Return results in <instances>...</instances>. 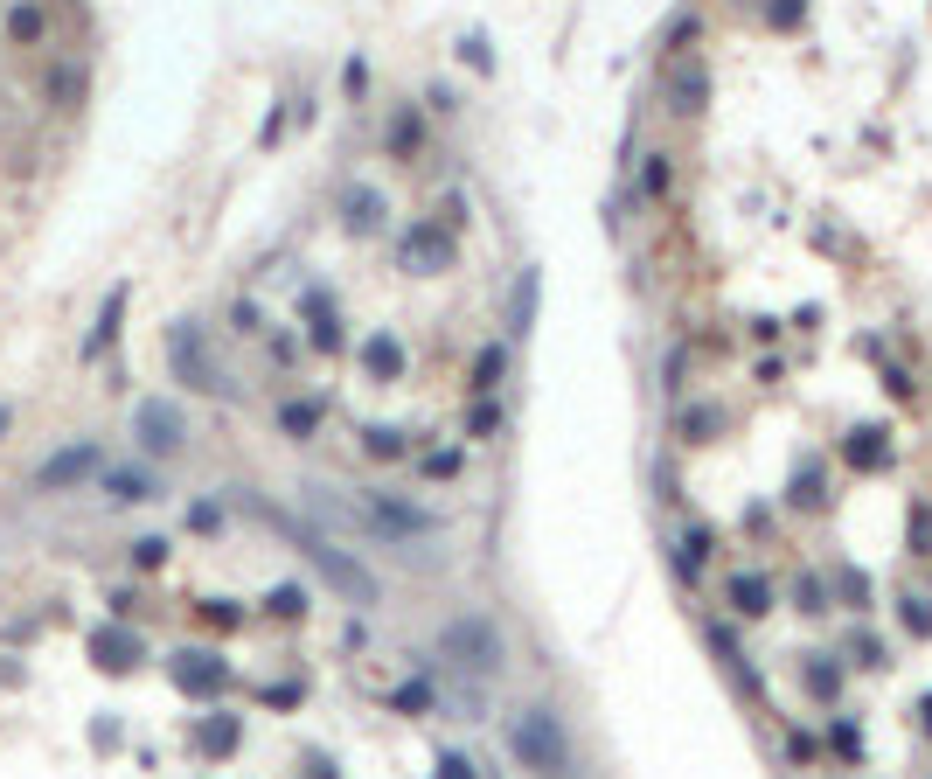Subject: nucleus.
Instances as JSON below:
<instances>
[{"label":"nucleus","instance_id":"21","mask_svg":"<svg viewBox=\"0 0 932 779\" xmlns=\"http://www.w3.org/2000/svg\"><path fill=\"white\" fill-rule=\"evenodd\" d=\"M0 432H7V404H0Z\"/></svg>","mask_w":932,"mask_h":779},{"label":"nucleus","instance_id":"2","mask_svg":"<svg viewBox=\"0 0 932 779\" xmlns=\"http://www.w3.org/2000/svg\"><path fill=\"white\" fill-rule=\"evenodd\" d=\"M439 647H446V661L466 668V675H501V661H508V640H501V626L480 620V613H466L439 633Z\"/></svg>","mask_w":932,"mask_h":779},{"label":"nucleus","instance_id":"10","mask_svg":"<svg viewBox=\"0 0 932 779\" xmlns=\"http://www.w3.org/2000/svg\"><path fill=\"white\" fill-rule=\"evenodd\" d=\"M105 494H119V501H154L160 487H154V473H140V467H105Z\"/></svg>","mask_w":932,"mask_h":779},{"label":"nucleus","instance_id":"15","mask_svg":"<svg viewBox=\"0 0 932 779\" xmlns=\"http://www.w3.org/2000/svg\"><path fill=\"white\" fill-rule=\"evenodd\" d=\"M49 98H63V105L77 112V98H84V70H77V63H63V70L49 77Z\"/></svg>","mask_w":932,"mask_h":779},{"label":"nucleus","instance_id":"11","mask_svg":"<svg viewBox=\"0 0 932 779\" xmlns=\"http://www.w3.org/2000/svg\"><path fill=\"white\" fill-rule=\"evenodd\" d=\"M91 647H98L105 668H133V661H140V640H133V633H98Z\"/></svg>","mask_w":932,"mask_h":779},{"label":"nucleus","instance_id":"6","mask_svg":"<svg viewBox=\"0 0 932 779\" xmlns=\"http://www.w3.org/2000/svg\"><path fill=\"white\" fill-rule=\"evenodd\" d=\"M105 467L98 460V446H63V453H49L42 467H35V487H49V494H63V487H77V480H91V473Z\"/></svg>","mask_w":932,"mask_h":779},{"label":"nucleus","instance_id":"5","mask_svg":"<svg viewBox=\"0 0 932 779\" xmlns=\"http://www.w3.org/2000/svg\"><path fill=\"white\" fill-rule=\"evenodd\" d=\"M133 432H140V446H147V453H174V446H181V432H188V418H181L167 397H147V404L133 411Z\"/></svg>","mask_w":932,"mask_h":779},{"label":"nucleus","instance_id":"12","mask_svg":"<svg viewBox=\"0 0 932 779\" xmlns=\"http://www.w3.org/2000/svg\"><path fill=\"white\" fill-rule=\"evenodd\" d=\"M7 35H14V42H42V7H35V0H14V7H7Z\"/></svg>","mask_w":932,"mask_h":779},{"label":"nucleus","instance_id":"18","mask_svg":"<svg viewBox=\"0 0 932 779\" xmlns=\"http://www.w3.org/2000/svg\"><path fill=\"white\" fill-rule=\"evenodd\" d=\"M501 383V348H487L480 362H473V390H494Z\"/></svg>","mask_w":932,"mask_h":779},{"label":"nucleus","instance_id":"1","mask_svg":"<svg viewBox=\"0 0 932 779\" xmlns=\"http://www.w3.org/2000/svg\"><path fill=\"white\" fill-rule=\"evenodd\" d=\"M508 752H515L529 773H564V766H571V738H564V724H557L550 710H522V717L508 724Z\"/></svg>","mask_w":932,"mask_h":779},{"label":"nucleus","instance_id":"4","mask_svg":"<svg viewBox=\"0 0 932 779\" xmlns=\"http://www.w3.org/2000/svg\"><path fill=\"white\" fill-rule=\"evenodd\" d=\"M167 369H174L188 390H223V369L209 362V341H202L195 320H174V327H167Z\"/></svg>","mask_w":932,"mask_h":779},{"label":"nucleus","instance_id":"7","mask_svg":"<svg viewBox=\"0 0 932 779\" xmlns=\"http://www.w3.org/2000/svg\"><path fill=\"white\" fill-rule=\"evenodd\" d=\"M397 258H404L411 272H446V265H453V237L432 230V223H411L404 244H397Z\"/></svg>","mask_w":932,"mask_h":779},{"label":"nucleus","instance_id":"16","mask_svg":"<svg viewBox=\"0 0 932 779\" xmlns=\"http://www.w3.org/2000/svg\"><path fill=\"white\" fill-rule=\"evenodd\" d=\"M362 355H369V369H376V376H397V369H404V348H397V341H369Z\"/></svg>","mask_w":932,"mask_h":779},{"label":"nucleus","instance_id":"19","mask_svg":"<svg viewBox=\"0 0 932 779\" xmlns=\"http://www.w3.org/2000/svg\"><path fill=\"white\" fill-rule=\"evenodd\" d=\"M202 745H209V752H230V745H237V724H209V738H202Z\"/></svg>","mask_w":932,"mask_h":779},{"label":"nucleus","instance_id":"9","mask_svg":"<svg viewBox=\"0 0 932 779\" xmlns=\"http://www.w3.org/2000/svg\"><path fill=\"white\" fill-rule=\"evenodd\" d=\"M174 682H181L188 696H216V689H223V661L195 647V654H181V661H174Z\"/></svg>","mask_w":932,"mask_h":779},{"label":"nucleus","instance_id":"17","mask_svg":"<svg viewBox=\"0 0 932 779\" xmlns=\"http://www.w3.org/2000/svg\"><path fill=\"white\" fill-rule=\"evenodd\" d=\"M529 313H536V272H522V286H515V334L529 327Z\"/></svg>","mask_w":932,"mask_h":779},{"label":"nucleus","instance_id":"3","mask_svg":"<svg viewBox=\"0 0 932 779\" xmlns=\"http://www.w3.org/2000/svg\"><path fill=\"white\" fill-rule=\"evenodd\" d=\"M286 529H293V522H286ZM293 536H300V550L320 564V578H327V585H334L348 606H376V578H369V571H362L348 550H334L327 536H307V529H293Z\"/></svg>","mask_w":932,"mask_h":779},{"label":"nucleus","instance_id":"20","mask_svg":"<svg viewBox=\"0 0 932 779\" xmlns=\"http://www.w3.org/2000/svg\"><path fill=\"white\" fill-rule=\"evenodd\" d=\"M439 773H453V779H466V773H473V759H460V752H439Z\"/></svg>","mask_w":932,"mask_h":779},{"label":"nucleus","instance_id":"14","mask_svg":"<svg viewBox=\"0 0 932 779\" xmlns=\"http://www.w3.org/2000/svg\"><path fill=\"white\" fill-rule=\"evenodd\" d=\"M119 313H126V286H119V293L105 300V313H98V334L84 341V355H98V348H105V334H119Z\"/></svg>","mask_w":932,"mask_h":779},{"label":"nucleus","instance_id":"8","mask_svg":"<svg viewBox=\"0 0 932 779\" xmlns=\"http://www.w3.org/2000/svg\"><path fill=\"white\" fill-rule=\"evenodd\" d=\"M369 522L390 529V536H432V515H425V508H404V501H390V494H369Z\"/></svg>","mask_w":932,"mask_h":779},{"label":"nucleus","instance_id":"13","mask_svg":"<svg viewBox=\"0 0 932 779\" xmlns=\"http://www.w3.org/2000/svg\"><path fill=\"white\" fill-rule=\"evenodd\" d=\"M376 216H383L376 188H348V223H355V230H376Z\"/></svg>","mask_w":932,"mask_h":779}]
</instances>
